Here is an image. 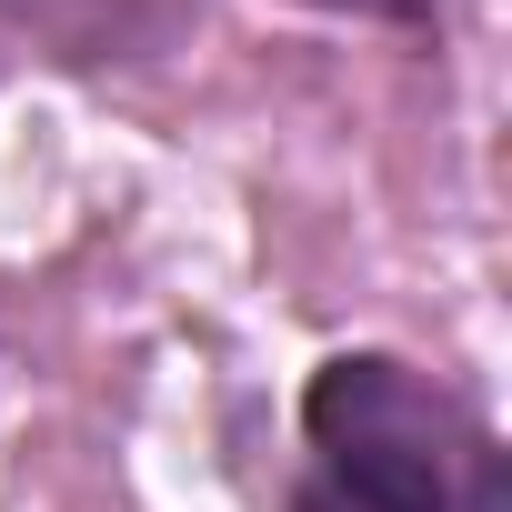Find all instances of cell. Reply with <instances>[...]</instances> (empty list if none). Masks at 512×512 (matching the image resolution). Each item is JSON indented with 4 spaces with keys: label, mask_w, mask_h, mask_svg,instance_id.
I'll return each mask as SVG.
<instances>
[{
    "label": "cell",
    "mask_w": 512,
    "mask_h": 512,
    "mask_svg": "<svg viewBox=\"0 0 512 512\" xmlns=\"http://www.w3.org/2000/svg\"><path fill=\"white\" fill-rule=\"evenodd\" d=\"M312 11H342V21H372V31H432L442 0H312Z\"/></svg>",
    "instance_id": "3957f363"
},
{
    "label": "cell",
    "mask_w": 512,
    "mask_h": 512,
    "mask_svg": "<svg viewBox=\"0 0 512 512\" xmlns=\"http://www.w3.org/2000/svg\"><path fill=\"white\" fill-rule=\"evenodd\" d=\"M201 0H0V61H41L71 81L151 71L191 51Z\"/></svg>",
    "instance_id": "7a4b0ae2"
},
{
    "label": "cell",
    "mask_w": 512,
    "mask_h": 512,
    "mask_svg": "<svg viewBox=\"0 0 512 512\" xmlns=\"http://www.w3.org/2000/svg\"><path fill=\"white\" fill-rule=\"evenodd\" d=\"M282 512H372V502H352L342 482H322V472H302V482L282 492Z\"/></svg>",
    "instance_id": "277c9868"
},
{
    "label": "cell",
    "mask_w": 512,
    "mask_h": 512,
    "mask_svg": "<svg viewBox=\"0 0 512 512\" xmlns=\"http://www.w3.org/2000/svg\"><path fill=\"white\" fill-rule=\"evenodd\" d=\"M312 472L372 512H512V452L492 422L402 352H332L302 382Z\"/></svg>",
    "instance_id": "6da1fadb"
}]
</instances>
